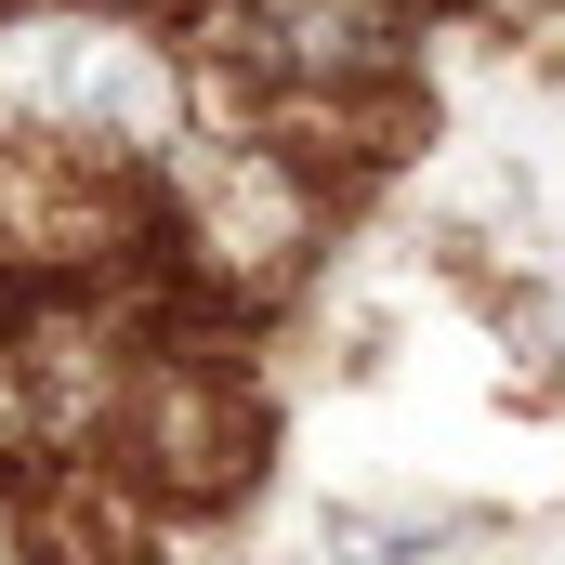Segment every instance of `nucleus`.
I'll return each instance as SVG.
<instances>
[{
  "label": "nucleus",
  "mask_w": 565,
  "mask_h": 565,
  "mask_svg": "<svg viewBox=\"0 0 565 565\" xmlns=\"http://www.w3.org/2000/svg\"><path fill=\"white\" fill-rule=\"evenodd\" d=\"M145 13H211V0H145Z\"/></svg>",
  "instance_id": "nucleus-5"
},
{
  "label": "nucleus",
  "mask_w": 565,
  "mask_h": 565,
  "mask_svg": "<svg viewBox=\"0 0 565 565\" xmlns=\"http://www.w3.org/2000/svg\"><path fill=\"white\" fill-rule=\"evenodd\" d=\"M0 565H79V540L53 526V500L13 487V473H0Z\"/></svg>",
  "instance_id": "nucleus-3"
},
{
  "label": "nucleus",
  "mask_w": 565,
  "mask_h": 565,
  "mask_svg": "<svg viewBox=\"0 0 565 565\" xmlns=\"http://www.w3.org/2000/svg\"><path fill=\"white\" fill-rule=\"evenodd\" d=\"M316 540H329V565H408V553H447V540H473V526H460V513H422V526H408V513H395V526H382V513H329Z\"/></svg>",
  "instance_id": "nucleus-2"
},
{
  "label": "nucleus",
  "mask_w": 565,
  "mask_h": 565,
  "mask_svg": "<svg viewBox=\"0 0 565 565\" xmlns=\"http://www.w3.org/2000/svg\"><path fill=\"white\" fill-rule=\"evenodd\" d=\"M473 13H500V26H565V0H473Z\"/></svg>",
  "instance_id": "nucleus-4"
},
{
  "label": "nucleus",
  "mask_w": 565,
  "mask_h": 565,
  "mask_svg": "<svg viewBox=\"0 0 565 565\" xmlns=\"http://www.w3.org/2000/svg\"><path fill=\"white\" fill-rule=\"evenodd\" d=\"M211 132V53L145 0H0V158L66 184H158Z\"/></svg>",
  "instance_id": "nucleus-1"
}]
</instances>
